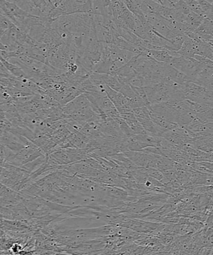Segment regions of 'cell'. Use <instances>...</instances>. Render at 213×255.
<instances>
[{
  "instance_id": "obj_3",
  "label": "cell",
  "mask_w": 213,
  "mask_h": 255,
  "mask_svg": "<svg viewBox=\"0 0 213 255\" xmlns=\"http://www.w3.org/2000/svg\"><path fill=\"white\" fill-rule=\"evenodd\" d=\"M195 31L197 33L213 36V21L205 17Z\"/></svg>"
},
{
  "instance_id": "obj_5",
  "label": "cell",
  "mask_w": 213,
  "mask_h": 255,
  "mask_svg": "<svg viewBox=\"0 0 213 255\" xmlns=\"http://www.w3.org/2000/svg\"><path fill=\"white\" fill-rule=\"evenodd\" d=\"M173 8L177 9V11L181 12V13L188 15L191 12L193 11L188 4L186 3L184 0H179L173 6Z\"/></svg>"
},
{
  "instance_id": "obj_1",
  "label": "cell",
  "mask_w": 213,
  "mask_h": 255,
  "mask_svg": "<svg viewBox=\"0 0 213 255\" xmlns=\"http://www.w3.org/2000/svg\"><path fill=\"white\" fill-rule=\"evenodd\" d=\"M61 15L75 13H93L92 0H64L56 6Z\"/></svg>"
},
{
  "instance_id": "obj_2",
  "label": "cell",
  "mask_w": 213,
  "mask_h": 255,
  "mask_svg": "<svg viewBox=\"0 0 213 255\" xmlns=\"http://www.w3.org/2000/svg\"><path fill=\"white\" fill-rule=\"evenodd\" d=\"M146 53L155 60L168 64L172 63L174 57L180 56L178 52L168 50L167 49H151L146 51Z\"/></svg>"
},
{
  "instance_id": "obj_6",
  "label": "cell",
  "mask_w": 213,
  "mask_h": 255,
  "mask_svg": "<svg viewBox=\"0 0 213 255\" xmlns=\"http://www.w3.org/2000/svg\"><path fill=\"white\" fill-rule=\"evenodd\" d=\"M153 1H155V2H157V3L163 5V1H164V0H153Z\"/></svg>"
},
{
  "instance_id": "obj_4",
  "label": "cell",
  "mask_w": 213,
  "mask_h": 255,
  "mask_svg": "<svg viewBox=\"0 0 213 255\" xmlns=\"http://www.w3.org/2000/svg\"><path fill=\"white\" fill-rule=\"evenodd\" d=\"M149 106H143V107L133 109L132 113L137 119H143V120L150 119L151 110Z\"/></svg>"
}]
</instances>
